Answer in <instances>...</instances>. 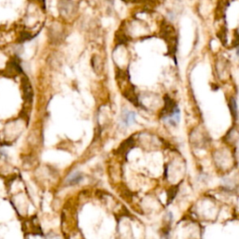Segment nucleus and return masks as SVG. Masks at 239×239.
Wrapping results in <instances>:
<instances>
[{"mask_svg":"<svg viewBox=\"0 0 239 239\" xmlns=\"http://www.w3.org/2000/svg\"><path fill=\"white\" fill-rule=\"evenodd\" d=\"M82 178H83V177H82V175H81L80 173L73 174L72 176H71V177L68 178L67 183H68V185H76V184H78L79 182L81 181Z\"/></svg>","mask_w":239,"mask_h":239,"instance_id":"f257e3e1","label":"nucleus"},{"mask_svg":"<svg viewBox=\"0 0 239 239\" xmlns=\"http://www.w3.org/2000/svg\"><path fill=\"white\" fill-rule=\"evenodd\" d=\"M135 114L134 112H128L124 115L123 121L126 125H130L135 123Z\"/></svg>","mask_w":239,"mask_h":239,"instance_id":"f03ea898","label":"nucleus"},{"mask_svg":"<svg viewBox=\"0 0 239 239\" xmlns=\"http://www.w3.org/2000/svg\"><path fill=\"white\" fill-rule=\"evenodd\" d=\"M230 109H231L232 115L233 116V119L235 120L237 118V104L233 97H232L230 99Z\"/></svg>","mask_w":239,"mask_h":239,"instance_id":"7ed1b4c3","label":"nucleus"},{"mask_svg":"<svg viewBox=\"0 0 239 239\" xmlns=\"http://www.w3.org/2000/svg\"><path fill=\"white\" fill-rule=\"evenodd\" d=\"M178 193V187H173L169 190L168 192V202H171L174 197L176 196V194Z\"/></svg>","mask_w":239,"mask_h":239,"instance_id":"20e7f679","label":"nucleus"},{"mask_svg":"<svg viewBox=\"0 0 239 239\" xmlns=\"http://www.w3.org/2000/svg\"><path fill=\"white\" fill-rule=\"evenodd\" d=\"M236 54H237V56L239 57V48H238V49H237V53H236Z\"/></svg>","mask_w":239,"mask_h":239,"instance_id":"39448f33","label":"nucleus"}]
</instances>
